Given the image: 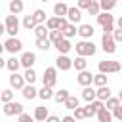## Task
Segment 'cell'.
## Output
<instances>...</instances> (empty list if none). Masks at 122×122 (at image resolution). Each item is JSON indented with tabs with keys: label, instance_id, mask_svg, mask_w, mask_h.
<instances>
[{
	"label": "cell",
	"instance_id": "cell-1",
	"mask_svg": "<svg viewBox=\"0 0 122 122\" xmlns=\"http://www.w3.org/2000/svg\"><path fill=\"white\" fill-rule=\"evenodd\" d=\"M74 50H76L78 55H82V57H90V55L95 53L97 48H95V44H93L92 40H80V42H76Z\"/></svg>",
	"mask_w": 122,
	"mask_h": 122
},
{
	"label": "cell",
	"instance_id": "cell-2",
	"mask_svg": "<svg viewBox=\"0 0 122 122\" xmlns=\"http://www.w3.org/2000/svg\"><path fill=\"white\" fill-rule=\"evenodd\" d=\"M99 72H103V74H114V72H120V69H122V65H120V61H99Z\"/></svg>",
	"mask_w": 122,
	"mask_h": 122
},
{
	"label": "cell",
	"instance_id": "cell-3",
	"mask_svg": "<svg viewBox=\"0 0 122 122\" xmlns=\"http://www.w3.org/2000/svg\"><path fill=\"white\" fill-rule=\"evenodd\" d=\"M4 25H6V32H8L10 36H15V34L19 32V19H17V15H13V13L6 15Z\"/></svg>",
	"mask_w": 122,
	"mask_h": 122
},
{
	"label": "cell",
	"instance_id": "cell-4",
	"mask_svg": "<svg viewBox=\"0 0 122 122\" xmlns=\"http://www.w3.org/2000/svg\"><path fill=\"white\" fill-rule=\"evenodd\" d=\"M4 50L10 51L11 55H15V53H19V51L23 50V42H21L17 36H10V38L4 42Z\"/></svg>",
	"mask_w": 122,
	"mask_h": 122
},
{
	"label": "cell",
	"instance_id": "cell-5",
	"mask_svg": "<svg viewBox=\"0 0 122 122\" xmlns=\"http://www.w3.org/2000/svg\"><path fill=\"white\" fill-rule=\"evenodd\" d=\"M2 111H4L6 116H19L23 112V105L19 101H8V103H4Z\"/></svg>",
	"mask_w": 122,
	"mask_h": 122
},
{
	"label": "cell",
	"instance_id": "cell-6",
	"mask_svg": "<svg viewBox=\"0 0 122 122\" xmlns=\"http://www.w3.org/2000/svg\"><path fill=\"white\" fill-rule=\"evenodd\" d=\"M42 82H44V86L53 88V86L57 84V69H55V67H48V69H44Z\"/></svg>",
	"mask_w": 122,
	"mask_h": 122
},
{
	"label": "cell",
	"instance_id": "cell-7",
	"mask_svg": "<svg viewBox=\"0 0 122 122\" xmlns=\"http://www.w3.org/2000/svg\"><path fill=\"white\" fill-rule=\"evenodd\" d=\"M101 46H103V51H105V53H114V51H116V42H114L112 34H103Z\"/></svg>",
	"mask_w": 122,
	"mask_h": 122
},
{
	"label": "cell",
	"instance_id": "cell-8",
	"mask_svg": "<svg viewBox=\"0 0 122 122\" xmlns=\"http://www.w3.org/2000/svg\"><path fill=\"white\" fill-rule=\"evenodd\" d=\"M19 63H21V67H25V69H32V65L36 63V55H34L32 51H23L21 57H19Z\"/></svg>",
	"mask_w": 122,
	"mask_h": 122
},
{
	"label": "cell",
	"instance_id": "cell-9",
	"mask_svg": "<svg viewBox=\"0 0 122 122\" xmlns=\"http://www.w3.org/2000/svg\"><path fill=\"white\" fill-rule=\"evenodd\" d=\"M55 69H59V71H69V69H72V59H69L65 53H59L57 59H55Z\"/></svg>",
	"mask_w": 122,
	"mask_h": 122
},
{
	"label": "cell",
	"instance_id": "cell-10",
	"mask_svg": "<svg viewBox=\"0 0 122 122\" xmlns=\"http://www.w3.org/2000/svg\"><path fill=\"white\" fill-rule=\"evenodd\" d=\"M76 82H78L82 88H84V86H92V82H93V74H92L90 71H86V69H84V71H80V72H78Z\"/></svg>",
	"mask_w": 122,
	"mask_h": 122
},
{
	"label": "cell",
	"instance_id": "cell-11",
	"mask_svg": "<svg viewBox=\"0 0 122 122\" xmlns=\"http://www.w3.org/2000/svg\"><path fill=\"white\" fill-rule=\"evenodd\" d=\"M65 17L69 19V23H74V25H76V23L82 21V10H78V8H69Z\"/></svg>",
	"mask_w": 122,
	"mask_h": 122
},
{
	"label": "cell",
	"instance_id": "cell-12",
	"mask_svg": "<svg viewBox=\"0 0 122 122\" xmlns=\"http://www.w3.org/2000/svg\"><path fill=\"white\" fill-rule=\"evenodd\" d=\"M23 86H25V78L17 72H11L10 74V88L11 90H21Z\"/></svg>",
	"mask_w": 122,
	"mask_h": 122
},
{
	"label": "cell",
	"instance_id": "cell-13",
	"mask_svg": "<svg viewBox=\"0 0 122 122\" xmlns=\"http://www.w3.org/2000/svg\"><path fill=\"white\" fill-rule=\"evenodd\" d=\"M95 19H97V23H99L101 27L114 23V15H111V11H99V13L95 15Z\"/></svg>",
	"mask_w": 122,
	"mask_h": 122
},
{
	"label": "cell",
	"instance_id": "cell-14",
	"mask_svg": "<svg viewBox=\"0 0 122 122\" xmlns=\"http://www.w3.org/2000/svg\"><path fill=\"white\" fill-rule=\"evenodd\" d=\"M93 32H95V30H93V25L82 23V25L78 27V32H76V34H80V36H82L84 40H90V38L93 36Z\"/></svg>",
	"mask_w": 122,
	"mask_h": 122
},
{
	"label": "cell",
	"instance_id": "cell-15",
	"mask_svg": "<svg viewBox=\"0 0 122 122\" xmlns=\"http://www.w3.org/2000/svg\"><path fill=\"white\" fill-rule=\"evenodd\" d=\"M53 46H55V50H57L59 53H65V55L72 50V44H71V40H69V38H61V40H59L57 44H53Z\"/></svg>",
	"mask_w": 122,
	"mask_h": 122
},
{
	"label": "cell",
	"instance_id": "cell-16",
	"mask_svg": "<svg viewBox=\"0 0 122 122\" xmlns=\"http://www.w3.org/2000/svg\"><path fill=\"white\" fill-rule=\"evenodd\" d=\"M21 93H23L25 99H34V97H38V90H36L32 84H25V86L21 88Z\"/></svg>",
	"mask_w": 122,
	"mask_h": 122
},
{
	"label": "cell",
	"instance_id": "cell-17",
	"mask_svg": "<svg viewBox=\"0 0 122 122\" xmlns=\"http://www.w3.org/2000/svg\"><path fill=\"white\" fill-rule=\"evenodd\" d=\"M48 107H44V105H40V107H36L34 109V112H32V118L36 120V122H44L46 118H48Z\"/></svg>",
	"mask_w": 122,
	"mask_h": 122
},
{
	"label": "cell",
	"instance_id": "cell-18",
	"mask_svg": "<svg viewBox=\"0 0 122 122\" xmlns=\"http://www.w3.org/2000/svg\"><path fill=\"white\" fill-rule=\"evenodd\" d=\"M8 8H10V13H13V15H19V13H23V10H25V4H23V0H10Z\"/></svg>",
	"mask_w": 122,
	"mask_h": 122
},
{
	"label": "cell",
	"instance_id": "cell-19",
	"mask_svg": "<svg viewBox=\"0 0 122 122\" xmlns=\"http://www.w3.org/2000/svg\"><path fill=\"white\" fill-rule=\"evenodd\" d=\"M95 116H97V120H99V122H112V112H111L105 105L95 112Z\"/></svg>",
	"mask_w": 122,
	"mask_h": 122
},
{
	"label": "cell",
	"instance_id": "cell-20",
	"mask_svg": "<svg viewBox=\"0 0 122 122\" xmlns=\"http://www.w3.org/2000/svg\"><path fill=\"white\" fill-rule=\"evenodd\" d=\"M111 97V88L109 86H99L95 90V99H101V101H107Z\"/></svg>",
	"mask_w": 122,
	"mask_h": 122
},
{
	"label": "cell",
	"instance_id": "cell-21",
	"mask_svg": "<svg viewBox=\"0 0 122 122\" xmlns=\"http://www.w3.org/2000/svg\"><path fill=\"white\" fill-rule=\"evenodd\" d=\"M19 67H21V63H19V59H17L15 55H11L10 59H6V69H8L10 72H17Z\"/></svg>",
	"mask_w": 122,
	"mask_h": 122
},
{
	"label": "cell",
	"instance_id": "cell-22",
	"mask_svg": "<svg viewBox=\"0 0 122 122\" xmlns=\"http://www.w3.org/2000/svg\"><path fill=\"white\" fill-rule=\"evenodd\" d=\"M38 97H40L42 101H50V99H53V88L42 86V88L38 90Z\"/></svg>",
	"mask_w": 122,
	"mask_h": 122
},
{
	"label": "cell",
	"instance_id": "cell-23",
	"mask_svg": "<svg viewBox=\"0 0 122 122\" xmlns=\"http://www.w3.org/2000/svg\"><path fill=\"white\" fill-rule=\"evenodd\" d=\"M67 10H69V6H67L65 2H57V4L53 6V13H55V17H65V15H67Z\"/></svg>",
	"mask_w": 122,
	"mask_h": 122
},
{
	"label": "cell",
	"instance_id": "cell-24",
	"mask_svg": "<svg viewBox=\"0 0 122 122\" xmlns=\"http://www.w3.org/2000/svg\"><path fill=\"white\" fill-rule=\"evenodd\" d=\"M61 32H63V38H69V40H71L72 36H76L78 29H76V25H74V23H69V25H67V27H65Z\"/></svg>",
	"mask_w": 122,
	"mask_h": 122
},
{
	"label": "cell",
	"instance_id": "cell-25",
	"mask_svg": "<svg viewBox=\"0 0 122 122\" xmlns=\"http://www.w3.org/2000/svg\"><path fill=\"white\" fill-rule=\"evenodd\" d=\"M97 2H99L101 11H112V10H114V6L118 4V0H97Z\"/></svg>",
	"mask_w": 122,
	"mask_h": 122
},
{
	"label": "cell",
	"instance_id": "cell-26",
	"mask_svg": "<svg viewBox=\"0 0 122 122\" xmlns=\"http://www.w3.org/2000/svg\"><path fill=\"white\" fill-rule=\"evenodd\" d=\"M82 99H84L86 103L93 101V99H95V90L90 88V86H84V90H82Z\"/></svg>",
	"mask_w": 122,
	"mask_h": 122
},
{
	"label": "cell",
	"instance_id": "cell-27",
	"mask_svg": "<svg viewBox=\"0 0 122 122\" xmlns=\"http://www.w3.org/2000/svg\"><path fill=\"white\" fill-rule=\"evenodd\" d=\"M32 30H34L36 38H46V36H48V32H50V30H48V27H46V23H40V25H36Z\"/></svg>",
	"mask_w": 122,
	"mask_h": 122
},
{
	"label": "cell",
	"instance_id": "cell-28",
	"mask_svg": "<svg viewBox=\"0 0 122 122\" xmlns=\"http://www.w3.org/2000/svg\"><path fill=\"white\" fill-rule=\"evenodd\" d=\"M51 46H53V44L50 42V38H48V36H46V38H36V48H38V50H42V51H48Z\"/></svg>",
	"mask_w": 122,
	"mask_h": 122
},
{
	"label": "cell",
	"instance_id": "cell-29",
	"mask_svg": "<svg viewBox=\"0 0 122 122\" xmlns=\"http://www.w3.org/2000/svg\"><path fill=\"white\" fill-rule=\"evenodd\" d=\"M72 67L80 72V71H84L86 67H88V61H86V57H82V55H78L76 59H72Z\"/></svg>",
	"mask_w": 122,
	"mask_h": 122
},
{
	"label": "cell",
	"instance_id": "cell-30",
	"mask_svg": "<svg viewBox=\"0 0 122 122\" xmlns=\"http://www.w3.org/2000/svg\"><path fill=\"white\" fill-rule=\"evenodd\" d=\"M69 95H71L69 90H57V92H53V99H55L57 103H61V105L65 103V99H67Z\"/></svg>",
	"mask_w": 122,
	"mask_h": 122
},
{
	"label": "cell",
	"instance_id": "cell-31",
	"mask_svg": "<svg viewBox=\"0 0 122 122\" xmlns=\"http://www.w3.org/2000/svg\"><path fill=\"white\" fill-rule=\"evenodd\" d=\"M23 78H25V84H34V82H36V72H34V69H25Z\"/></svg>",
	"mask_w": 122,
	"mask_h": 122
},
{
	"label": "cell",
	"instance_id": "cell-32",
	"mask_svg": "<svg viewBox=\"0 0 122 122\" xmlns=\"http://www.w3.org/2000/svg\"><path fill=\"white\" fill-rule=\"evenodd\" d=\"M32 17H34L36 25H40V23H46V11H44V10H40V8L32 11Z\"/></svg>",
	"mask_w": 122,
	"mask_h": 122
},
{
	"label": "cell",
	"instance_id": "cell-33",
	"mask_svg": "<svg viewBox=\"0 0 122 122\" xmlns=\"http://www.w3.org/2000/svg\"><path fill=\"white\" fill-rule=\"evenodd\" d=\"M48 38H50V42H51V44H57V42L63 38V32H61L59 29H55V30H50V32H48Z\"/></svg>",
	"mask_w": 122,
	"mask_h": 122
},
{
	"label": "cell",
	"instance_id": "cell-34",
	"mask_svg": "<svg viewBox=\"0 0 122 122\" xmlns=\"http://www.w3.org/2000/svg\"><path fill=\"white\" fill-rule=\"evenodd\" d=\"M63 105H65L67 109H71V111H72V109H76V107L80 105V101H78V97H74V95H69V97L65 99V103H63Z\"/></svg>",
	"mask_w": 122,
	"mask_h": 122
},
{
	"label": "cell",
	"instance_id": "cell-35",
	"mask_svg": "<svg viewBox=\"0 0 122 122\" xmlns=\"http://www.w3.org/2000/svg\"><path fill=\"white\" fill-rule=\"evenodd\" d=\"M23 27H25L27 30H32V29L36 27V21H34V17H32V15H25V17H23Z\"/></svg>",
	"mask_w": 122,
	"mask_h": 122
},
{
	"label": "cell",
	"instance_id": "cell-36",
	"mask_svg": "<svg viewBox=\"0 0 122 122\" xmlns=\"http://www.w3.org/2000/svg\"><path fill=\"white\" fill-rule=\"evenodd\" d=\"M93 84L99 88V86H107V74H103V72H97V74H93Z\"/></svg>",
	"mask_w": 122,
	"mask_h": 122
},
{
	"label": "cell",
	"instance_id": "cell-37",
	"mask_svg": "<svg viewBox=\"0 0 122 122\" xmlns=\"http://www.w3.org/2000/svg\"><path fill=\"white\" fill-rule=\"evenodd\" d=\"M103 105H105V107H107L109 111H114V109H116V107L120 105V101H118V97H112V95H111V97H109L107 101H103Z\"/></svg>",
	"mask_w": 122,
	"mask_h": 122
},
{
	"label": "cell",
	"instance_id": "cell-38",
	"mask_svg": "<svg viewBox=\"0 0 122 122\" xmlns=\"http://www.w3.org/2000/svg\"><path fill=\"white\" fill-rule=\"evenodd\" d=\"M86 11H88L90 15H97V13L101 11V8H99V2H97V0H92V4L88 6V10H86Z\"/></svg>",
	"mask_w": 122,
	"mask_h": 122
},
{
	"label": "cell",
	"instance_id": "cell-39",
	"mask_svg": "<svg viewBox=\"0 0 122 122\" xmlns=\"http://www.w3.org/2000/svg\"><path fill=\"white\" fill-rule=\"evenodd\" d=\"M46 27H48V30L59 29V17H50V19H46Z\"/></svg>",
	"mask_w": 122,
	"mask_h": 122
},
{
	"label": "cell",
	"instance_id": "cell-40",
	"mask_svg": "<svg viewBox=\"0 0 122 122\" xmlns=\"http://www.w3.org/2000/svg\"><path fill=\"white\" fill-rule=\"evenodd\" d=\"M0 101H2V103L13 101V90H2V93H0Z\"/></svg>",
	"mask_w": 122,
	"mask_h": 122
},
{
	"label": "cell",
	"instance_id": "cell-41",
	"mask_svg": "<svg viewBox=\"0 0 122 122\" xmlns=\"http://www.w3.org/2000/svg\"><path fill=\"white\" fill-rule=\"evenodd\" d=\"M72 116H74V120L78 122V120H82V118H86V114H84V107H76V109H72Z\"/></svg>",
	"mask_w": 122,
	"mask_h": 122
},
{
	"label": "cell",
	"instance_id": "cell-42",
	"mask_svg": "<svg viewBox=\"0 0 122 122\" xmlns=\"http://www.w3.org/2000/svg\"><path fill=\"white\" fill-rule=\"evenodd\" d=\"M17 122H34V118H32L30 114H27V112L23 111V112H21V114L17 116Z\"/></svg>",
	"mask_w": 122,
	"mask_h": 122
},
{
	"label": "cell",
	"instance_id": "cell-43",
	"mask_svg": "<svg viewBox=\"0 0 122 122\" xmlns=\"http://www.w3.org/2000/svg\"><path fill=\"white\" fill-rule=\"evenodd\" d=\"M111 112H112V116H114L116 120H120V122H122V103H120L114 111H111Z\"/></svg>",
	"mask_w": 122,
	"mask_h": 122
},
{
	"label": "cell",
	"instance_id": "cell-44",
	"mask_svg": "<svg viewBox=\"0 0 122 122\" xmlns=\"http://www.w3.org/2000/svg\"><path fill=\"white\" fill-rule=\"evenodd\" d=\"M90 4H92V0H78V2H76V8H78V10H88Z\"/></svg>",
	"mask_w": 122,
	"mask_h": 122
},
{
	"label": "cell",
	"instance_id": "cell-45",
	"mask_svg": "<svg viewBox=\"0 0 122 122\" xmlns=\"http://www.w3.org/2000/svg\"><path fill=\"white\" fill-rule=\"evenodd\" d=\"M112 38H114L116 44L122 42V29H114V30H112Z\"/></svg>",
	"mask_w": 122,
	"mask_h": 122
},
{
	"label": "cell",
	"instance_id": "cell-46",
	"mask_svg": "<svg viewBox=\"0 0 122 122\" xmlns=\"http://www.w3.org/2000/svg\"><path fill=\"white\" fill-rule=\"evenodd\" d=\"M112 30H114V23H111V25H105V27H103V34H112Z\"/></svg>",
	"mask_w": 122,
	"mask_h": 122
},
{
	"label": "cell",
	"instance_id": "cell-47",
	"mask_svg": "<svg viewBox=\"0 0 122 122\" xmlns=\"http://www.w3.org/2000/svg\"><path fill=\"white\" fill-rule=\"evenodd\" d=\"M44 122H61V118L55 116V114H48V118H46Z\"/></svg>",
	"mask_w": 122,
	"mask_h": 122
},
{
	"label": "cell",
	"instance_id": "cell-48",
	"mask_svg": "<svg viewBox=\"0 0 122 122\" xmlns=\"http://www.w3.org/2000/svg\"><path fill=\"white\" fill-rule=\"evenodd\" d=\"M61 122H76V120H74V116L67 114V116H63V118H61Z\"/></svg>",
	"mask_w": 122,
	"mask_h": 122
},
{
	"label": "cell",
	"instance_id": "cell-49",
	"mask_svg": "<svg viewBox=\"0 0 122 122\" xmlns=\"http://www.w3.org/2000/svg\"><path fill=\"white\" fill-rule=\"evenodd\" d=\"M116 27H118V29H122V15L116 19Z\"/></svg>",
	"mask_w": 122,
	"mask_h": 122
},
{
	"label": "cell",
	"instance_id": "cell-50",
	"mask_svg": "<svg viewBox=\"0 0 122 122\" xmlns=\"http://www.w3.org/2000/svg\"><path fill=\"white\" fill-rule=\"evenodd\" d=\"M6 67V59H2V55H0V69H4Z\"/></svg>",
	"mask_w": 122,
	"mask_h": 122
},
{
	"label": "cell",
	"instance_id": "cell-51",
	"mask_svg": "<svg viewBox=\"0 0 122 122\" xmlns=\"http://www.w3.org/2000/svg\"><path fill=\"white\" fill-rule=\"evenodd\" d=\"M4 32H6V25H4V23H0V34H4Z\"/></svg>",
	"mask_w": 122,
	"mask_h": 122
},
{
	"label": "cell",
	"instance_id": "cell-52",
	"mask_svg": "<svg viewBox=\"0 0 122 122\" xmlns=\"http://www.w3.org/2000/svg\"><path fill=\"white\" fill-rule=\"evenodd\" d=\"M118 101H120V103H122V90H120V92H118Z\"/></svg>",
	"mask_w": 122,
	"mask_h": 122
},
{
	"label": "cell",
	"instance_id": "cell-53",
	"mask_svg": "<svg viewBox=\"0 0 122 122\" xmlns=\"http://www.w3.org/2000/svg\"><path fill=\"white\" fill-rule=\"evenodd\" d=\"M2 51H4V44H0V55H2Z\"/></svg>",
	"mask_w": 122,
	"mask_h": 122
},
{
	"label": "cell",
	"instance_id": "cell-54",
	"mask_svg": "<svg viewBox=\"0 0 122 122\" xmlns=\"http://www.w3.org/2000/svg\"><path fill=\"white\" fill-rule=\"evenodd\" d=\"M40 2H48V0H40Z\"/></svg>",
	"mask_w": 122,
	"mask_h": 122
},
{
	"label": "cell",
	"instance_id": "cell-55",
	"mask_svg": "<svg viewBox=\"0 0 122 122\" xmlns=\"http://www.w3.org/2000/svg\"><path fill=\"white\" fill-rule=\"evenodd\" d=\"M0 93H2V88H0Z\"/></svg>",
	"mask_w": 122,
	"mask_h": 122
}]
</instances>
